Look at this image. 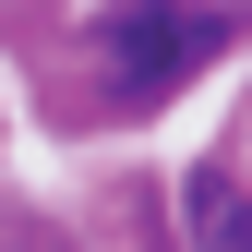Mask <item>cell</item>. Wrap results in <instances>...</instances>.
Listing matches in <instances>:
<instances>
[{
  "label": "cell",
  "mask_w": 252,
  "mask_h": 252,
  "mask_svg": "<svg viewBox=\"0 0 252 252\" xmlns=\"http://www.w3.org/2000/svg\"><path fill=\"white\" fill-rule=\"evenodd\" d=\"M228 48V12H192V0H144V12L108 24V96H168L192 60Z\"/></svg>",
  "instance_id": "cell-1"
},
{
  "label": "cell",
  "mask_w": 252,
  "mask_h": 252,
  "mask_svg": "<svg viewBox=\"0 0 252 252\" xmlns=\"http://www.w3.org/2000/svg\"><path fill=\"white\" fill-rule=\"evenodd\" d=\"M192 252H252V192L228 168H192Z\"/></svg>",
  "instance_id": "cell-2"
}]
</instances>
